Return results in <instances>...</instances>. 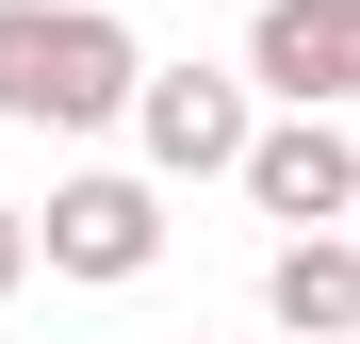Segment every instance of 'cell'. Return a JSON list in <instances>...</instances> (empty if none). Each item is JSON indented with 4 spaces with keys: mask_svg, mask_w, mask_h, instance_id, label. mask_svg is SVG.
Segmentation results:
<instances>
[{
    "mask_svg": "<svg viewBox=\"0 0 360 344\" xmlns=\"http://www.w3.org/2000/svg\"><path fill=\"white\" fill-rule=\"evenodd\" d=\"M148 82V49L115 0H0V115L17 132H115Z\"/></svg>",
    "mask_w": 360,
    "mask_h": 344,
    "instance_id": "cell-1",
    "label": "cell"
},
{
    "mask_svg": "<svg viewBox=\"0 0 360 344\" xmlns=\"http://www.w3.org/2000/svg\"><path fill=\"white\" fill-rule=\"evenodd\" d=\"M246 98L360 115V0H262V17H246Z\"/></svg>",
    "mask_w": 360,
    "mask_h": 344,
    "instance_id": "cell-2",
    "label": "cell"
},
{
    "mask_svg": "<svg viewBox=\"0 0 360 344\" xmlns=\"http://www.w3.org/2000/svg\"><path fill=\"white\" fill-rule=\"evenodd\" d=\"M246 66H148L131 82V148L164 164V181H229V164H246Z\"/></svg>",
    "mask_w": 360,
    "mask_h": 344,
    "instance_id": "cell-3",
    "label": "cell"
},
{
    "mask_svg": "<svg viewBox=\"0 0 360 344\" xmlns=\"http://www.w3.org/2000/svg\"><path fill=\"white\" fill-rule=\"evenodd\" d=\"M33 262H49V279H98V295H115V279H148V262H164V197H148V181H115V164H98V181H49V213H33Z\"/></svg>",
    "mask_w": 360,
    "mask_h": 344,
    "instance_id": "cell-4",
    "label": "cell"
},
{
    "mask_svg": "<svg viewBox=\"0 0 360 344\" xmlns=\"http://www.w3.org/2000/svg\"><path fill=\"white\" fill-rule=\"evenodd\" d=\"M229 181H246L278 229H344V213H360V132H344V115H262Z\"/></svg>",
    "mask_w": 360,
    "mask_h": 344,
    "instance_id": "cell-5",
    "label": "cell"
},
{
    "mask_svg": "<svg viewBox=\"0 0 360 344\" xmlns=\"http://www.w3.org/2000/svg\"><path fill=\"white\" fill-rule=\"evenodd\" d=\"M262 328H278V344H344V328H360V229H278Z\"/></svg>",
    "mask_w": 360,
    "mask_h": 344,
    "instance_id": "cell-6",
    "label": "cell"
},
{
    "mask_svg": "<svg viewBox=\"0 0 360 344\" xmlns=\"http://www.w3.org/2000/svg\"><path fill=\"white\" fill-rule=\"evenodd\" d=\"M17 279H33V213L0 197V295H17Z\"/></svg>",
    "mask_w": 360,
    "mask_h": 344,
    "instance_id": "cell-7",
    "label": "cell"
},
{
    "mask_svg": "<svg viewBox=\"0 0 360 344\" xmlns=\"http://www.w3.org/2000/svg\"><path fill=\"white\" fill-rule=\"evenodd\" d=\"M344 344H360V328H344Z\"/></svg>",
    "mask_w": 360,
    "mask_h": 344,
    "instance_id": "cell-8",
    "label": "cell"
},
{
    "mask_svg": "<svg viewBox=\"0 0 360 344\" xmlns=\"http://www.w3.org/2000/svg\"><path fill=\"white\" fill-rule=\"evenodd\" d=\"M344 229H360V213H344Z\"/></svg>",
    "mask_w": 360,
    "mask_h": 344,
    "instance_id": "cell-9",
    "label": "cell"
}]
</instances>
